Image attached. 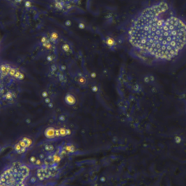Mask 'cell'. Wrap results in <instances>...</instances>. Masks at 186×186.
Segmentation results:
<instances>
[{
  "mask_svg": "<svg viewBox=\"0 0 186 186\" xmlns=\"http://www.w3.org/2000/svg\"><path fill=\"white\" fill-rule=\"evenodd\" d=\"M127 34L132 50L151 62L171 61L186 49V20L166 1H156L139 11Z\"/></svg>",
  "mask_w": 186,
  "mask_h": 186,
  "instance_id": "obj_1",
  "label": "cell"
},
{
  "mask_svg": "<svg viewBox=\"0 0 186 186\" xmlns=\"http://www.w3.org/2000/svg\"><path fill=\"white\" fill-rule=\"evenodd\" d=\"M58 174V169L56 164L41 165L36 170V178L39 181H44L53 177L56 176Z\"/></svg>",
  "mask_w": 186,
  "mask_h": 186,
  "instance_id": "obj_3",
  "label": "cell"
},
{
  "mask_svg": "<svg viewBox=\"0 0 186 186\" xmlns=\"http://www.w3.org/2000/svg\"><path fill=\"white\" fill-rule=\"evenodd\" d=\"M1 73L4 75L10 76V77H15V78L17 79H21L24 77L23 74H22L20 71H19L18 70H17L16 68H13V67L10 66V65H1V68H0Z\"/></svg>",
  "mask_w": 186,
  "mask_h": 186,
  "instance_id": "obj_6",
  "label": "cell"
},
{
  "mask_svg": "<svg viewBox=\"0 0 186 186\" xmlns=\"http://www.w3.org/2000/svg\"><path fill=\"white\" fill-rule=\"evenodd\" d=\"M33 144V142L29 137H23L19 140L14 146V149L16 153H23L28 150V149Z\"/></svg>",
  "mask_w": 186,
  "mask_h": 186,
  "instance_id": "obj_5",
  "label": "cell"
},
{
  "mask_svg": "<svg viewBox=\"0 0 186 186\" xmlns=\"http://www.w3.org/2000/svg\"><path fill=\"white\" fill-rule=\"evenodd\" d=\"M29 165L13 162L0 175V186H46L38 183Z\"/></svg>",
  "mask_w": 186,
  "mask_h": 186,
  "instance_id": "obj_2",
  "label": "cell"
},
{
  "mask_svg": "<svg viewBox=\"0 0 186 186\" xmlns=\"http://www.w3.org/2000/svg\"><path fill=\"white\" fill-rule=\"evenodd\" d=\"M70 133H71V131L69 130H67V129H54L52 127H49V128L45 130V134L47 138L52 140V139L65 137L67 135H69Z\"/></svg>",
  "mask_w": 186,
  "mask_h": 186,
  "instance_id": "obj_4",
  "label": "cell"
}]
</instances>
